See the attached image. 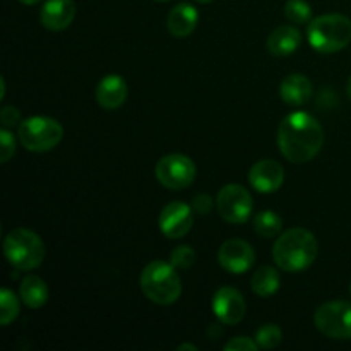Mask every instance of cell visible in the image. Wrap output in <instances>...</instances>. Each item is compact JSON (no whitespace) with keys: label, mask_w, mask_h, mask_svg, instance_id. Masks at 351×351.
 I'll use <instances>...</instances> for the list:
<instances>
[{"label":"cell","mask_w":351,"mask_h":351,"mask_svg":"<svg viewBox=\"0 0 351 351\" xmlns=\"http://www.w3.org/2000/svg\"><path fill=\"white\" fill-rule=\"evenodd\" d=\"M324 146V129L307 112H293L283 119L278 129V147L291 163L314 160Z\"/></svg>","instance_id":"6da1fadb"},{"label":"cell","mask_w":351,"mask_h":351,"mask_svg":"<svg viewBox=\"0 0 351 351\" xmlns=\"http://www.w3.org/2000/svg\"><path fill=\"white\" fill-rule=\"evenodd\" d=\"M317 239L305 228H290L273 245V259L280 269L300 273L317 259Z\"/></svg>","instance_id":"7a4b0ae2"},{"label":"cell","mask_w":351,"mask_h":351,"mask_svg":"<svg viewBox=\"0 0 351 351\" xmlns=\"http://www.w3.org/2000/svg\"><path fill=\"white\" fill-rule=\"evenodd\" d=\"M141 290L154 304H175L182 295V281L177 267L165 261L149 263L141 273Z\"/></svg>","instance_id":"3957f363"},{"label":"cell","mask_w":351,"mask_h":351,"mask_svg":"<svg viewBox=\"0 0 351 351\" xmlns=\"http://www.w3.org/2000/svg\"><path fill=\"white\" fill-rule=\"evenodd\" d=\"M308 43L319 53H336L351 43V19L343 14H324L308 23Z\"/></svg>","instance_id":"277c9868"},{"label":"cell","mask_w":351,"mask_h":351,"mask_svg":"<svg viewBox=\"0 0 351 351\" xmlns=\"http://www.w3.org/2000/svg\"><path fill=\"white\" fill-rule=\"evenodd\" d=\"M3 254L12 267L31 271L43 263L45 243L41 237L31 230L14 228L3 240Z\"/></svg>","instance_id":"5b68a950"},{"label":"cell","mask_w":351,"mask_h":351,"mask_svg":"<svg viewBox=\"0 0 351 351\" xmlns=\"http://www.w3.org/2000/svg\"><path fill=\"white\" fill-rule=\"evenodd\" d=\"M64 137V127L51 117L33 115L24 120L17 130V139L31 153H47L57 147Z\"/></svg>","instance_id":"8992f818"},{"label":"cell","mask_w":351,"mask_h":351,"mask_svg":"<svg viewBox=\"0 0 351 351\" xmlns=\"http://www.w3.org/2000/svg\"><path fill=\"white\" fill-rule=\"evenodd\" d=\"M314 324L331 339H351V304L335 300L321 305L314 314Z\"/></svg>","instance_id":"52a82bcc"},{"label":"cell","mask_w":351,"mask_h":351,"mask_svg":"<svg viewBox=\"0 0 351 351\" xmlns=\"http://www.w3.org/2000/svg\"><path fill=\"white\" fill-rule=\"evenodd\" d=\"M216 208L226 223L242 225V223H247L254 211L252 195L243 185L228 184L218 192Z\"/></svg>","instance_id":"ba28073f"},{"label":"cell","mask_w":351,"mask_h":351,"mask_svg":"<svg viewBox=\"0 0 351 351\" xmlns=\"http://www.w3.org/2000/svg\"><path fill=\"white\" fill-rule=\"evenodd\" d=\"M156 178L170 191L187 189L195 178V165L185 154H167L156 165Z\"/></svg>","instance_id":"9c48e42d"},{"label":"cell","mask_w":351,"mask_h":351,"mask_svg":"<svg viewBox=\"0 0 351 351\" xmlns=\"http://www.w3.org/2000/svg\"><path fill=\"white\" fill-rule=\"evenodd\" d=\"M218 263L232 274H243L256 263V252L252 245L242 239L226 240L218 250Z\"/></svg>","instance_id":"30bf717a"},{"label":"cell","mask_w":351,"mask_h":351,"mask_svg":"<svg viewBox=\"0 0 351 351\" xmlns=\"http://www.w3.org/2000/svg\"><path fill=\"white\" fill-rule=\"evenodd\" d=\"M192 206L182 201H173L163 208L160 215V232L168 239H182L187 235L194 225Z\"/></svg>","instance_id":"8fae6325"},{"label":"cell","mask_w":351,"mask_h":351,"mask_svg":"<svg viewBox=\"0 0 351 351\" xmlns=\"http://www.w3.org/2000/svg\"><path fill=\"white\" fill-rule=\"evenodd\" d=\"M213 312L219 322L226 326L239 324L247 312L243 295L237 288L223 287L213 297Z\"/></svg>","instance_id":"7c38bea8"},{"label":"cell","mask_w":351,"mask_h":351,"mask_svg":"<svg viewBox=\"0 0 351 351\" xmlns=\"http://www.w3.org/2000/svg\"><path fill=\"white\" fill-rule=\"evenodd\" d=\"M249 182L261 194H273L283 185L285 170L278 161L261 160L250 168Z\"/></svg>","instance_id":"4fadbf2b"},{"label":"cell","mask_w":351,"mask_h":351,"mask_svg":"<svg viewBox=\"0 0 351 351\" xmlns=\"http://www.w3.org/2000/svg\"><path fill=\"white\" fill-rule=\"evenodd\" d=\"M129 88L125 79L120 74H108L96 86V101L105 110H117L125 103Z\"/></svg>","instance_id":"5bb4252c"},{"label":"cell","mask_w":351,"mask_h":351,"mask_svg":"<svg viewBox=\"0 0 351 351\" xmlns=\"http://www.w3.org/2000/svg\"><path fill=\"white\" fill-rule=\"evenodd\" d=\"M75 17L74 0H47L41 7L40 21L47 29L64 31Z\"/></svg>","instance_id":"9a60e30c"},{"label":"cell","mask_w":351,"mask_h":351,"mask_svg":"<svg viewBox=\"0 0 351 351\" xmlns=\"http://www.w3.org/2000/svg\"><path fill=\"white\" fill-rule=\"evenodd\" d=\"M199 23V12L191 3H178L170 10L167 19V27L171 36L187 38L194 33Z\"/></svg>","instance_id":"2e32d148"},{"label":"cell","mask_w":351,"mask_h":351,"mask_svg":"<svg viewBox=\"0 0 351 351\" xmlns=\"http://www.w3.org/2000/svg\"><path fill=\"white\" fill-rule=\"evenodd\" d=\"M312 82L304 74H291L283 79L280 86V96L287 105L302 106L312 98Z\"/></svg>","instance_id":"e0dca14e"},{"label":"cell","mask_w":351,"mask_h":351,"mask_svg":"<svg viewBox=\"0 0 351 351\" xmlns=\"http://www.w3.org/2000/svg\"><path fill=\"white\" fill-rule=\"evenodd\" d=\"M302 43V33L295 26H280L267 38V50L274 57L295 53Z\"/></svg>","instance_id":"ac0fdd59"},{"label":"cell","mask_w":351,"mask_h":351,"mask_svg":"<svg viewBox=\"0 0 351 351\" xmlns=\"http://www.w3.org/2000/svg\"><path fill=\"white\" fill-rule=\"evenodd\" d=\"M21 300L29 308H41L48 302V287L40 276L29 274L19 287Z\"/></svg>","instance_id":"d6986e66"},{"label":"cell","mask_w":351,"mask_h":351,"mask_svg":"<svg viewBox=\"0 0 351 351\" xmlns=\"http://www.w3.org/2000/svg\"><path fill=\"white\" fill-rule=\"evenodd\" d=\"M281 278L274 267L271 266H263L254 273L252 280H250V288H252L254 293L257 297L269 298L280 290Z\"/></svg>","instance_id":"ffe728a7"},{"label":"cell","mask_w":351,"mask_h":351,"mask_svg":"<svg viewBox=\"0 0 351 351\" xmlns=\"http://www.w3.org/2000/svg\"><path fill=\"white\" fill-rule=\"evenodd\" d=\"M254 228H256L257 235L264 237V239H273V237L280 235L283 230V219L280 215L274 211H261L254 218Z\"/></svg>","instance_id":"44dd1931"},{"label":"cell","mask_w":351,"mask_h":351,"mask_svg":"<svg viewBox=\"0 0 351 351\" xmlns=\"http://www.w3.org/2000/svg\"><path fill=\"white\" fill-rule=\"evenodd\" d=\"M0 307H2L0 311V324L2 326H9L19 315V300L9 288L0 290Z\"/></svg>","instance_id":"7402d4cb"},{"label":"cell","mask_w":351,"mask_h":351,"mask_svg":"<svg viewBox=\"0 0 351 351\" xmlns=\"http://www.w3.org/2000/svg\"><path fill=\"white\" fill-rule=\"evenodd\" d=\"M285 16L295 24H308L312 21V7L305 0H288L285 3Z\"/></svg>","instance_id":"603a6c76"},{"label":"cell","mask_w":351,"mask_h":351,"mask_svg":"<svg viewBox=\"0 0 351 351\" xmlns=\"http://www.w3.org/2000/svg\"><path fill=\"white\" fill-rule=\"evenodd\" d=\"M281 339H283V332H281L280 326L276 324H266L257 329L256 332V343L263 350L276 348V346H280Z\"/></svg>","instance_id":"cb8c5ba5"},{"label":"cell","mask_w":351,"mask_h":351,"mask_svg":"<svg viewBox=\"0 0 351 351\" xmlns=\"http://www.w3.org/2000/svg\"><path fill=\"white\" fill-rule=\"evenodd\" d=\"M170 263L173 264L177 269H191L195 263V250L189 245L175 247L173 252H171L170 256Z\"/></svg>","instance_id":"d4e9b609"},{"label":"cell","mask_w":351,"mask_h":351,"mask_svg":"<svg viewBox=\"0 0 351 351\" xmlns=\"http://www.w3.org/2000/svg\"><path fill=\"white\" fill-rule=\"evenodd\" d=\"M16 153V139L14 134L7 127H2L0 130V161L7 163Z\"/></svg>","instance_id":"484cf974"},{"label":"cell","mask_w":351,"mask_h":351,"mask_svg":"<svg viewBox=\"0 0 351 351\" xmlns=\"http://www.w3.org/2000/svg\"><path fill=\"white\" fill-rule=\"evenodd\" d=\"M225 351H257L259 345L256 343V339L245 338V336H237V338L230 339L225 345Z\"/></svg>","instance_id":"4316f807"},{"label":"cell","mask_w":351,"mask_h":351,"mask_svg":"<svg viewBox=\"0 0 351 351\" xmlns=\"http://www.w3.org/2000/svg\"><path fill=\"white\" fill-rule=\"evenodd\" d=\"M192 209H194V213H197V215H201V216L209 215V213L213 211L211 195H208V194L195 195L194 201H192Z\"/></svg>","instance_id":"83f0119b"},{"label":"cell","mask_w":351,"mask_h":351,"mask_svg":"<svg viewBox=\"0 0 351 351\" xmlns=\"http://www.w3.org/2000/svg\"><path fill=\"white\" fill-rule=\"evenodd\" d=\"M0 120H2L3 127H14L21 122V112L14 106H3L2 113H0Z\"/></svg>","instance_id":"f1b7e54d"},{"label":"cell","mask_w":351,"mask_h":351,"mask_svg":"<svg viewBox=\"0 0 351 351\" xmlns=\"http://www.w3.org/2000/svg\"><path fill=\"white\" fill-rule=\"evenodd\" d=\"M178 351H184V350H192V351H197V346L195 345H191V343H185V345H180L177 348Z\"/></svg>","instance_id":"f546056e"},{"label":"cell","mask_w":351,"mask_h":351,"mask_svg":"<svg viewBox=\"0 0 351 351\" xmlns=\"http://www.w3.org/2000/svg\"><path fill=\"white\" fill-rule=\"evenodd\" d=\"M21 3H24V5H34V3L41 2V0H19Z\"/></svg>","instance_id":"4dcf8cb0"},{"label":"cell","mask_w":351,"mask_h":351,"mask_svg":"<svg viewBox=\"0 0 351 351\" xmlns=\"http://www.w3.org/2000/svg\"><path fill=\"white\" fill-rule=\"evenodd\" d=\"M0 84H2V91H0V98L3 99V96H5V79H0Z\"/></svg>","instance_id":"1f68e13d"},{"label":"cell","mask_w":351,"mask_h":351,"mask_svg":"<svg viewBox=\"0 0 351 351\" xmlns=\"http://www.w3.org/2000/svg\"><path fill=\"white\" fill-rule=\"evenodd\" d=\"M346 95H348V98L351 99V75H350L348 82H346Z\"/></svg>","instance_id":"d6a6232c"},{"label":"cell","mask_w":351,"mask_h":351,"mask_svg":"<svg viewBox=\"0 0 351 351\" xmlns=\"http://www.w3.org/2000/svg\"><path fill=\"white\" fill-rule=\"evenodd\" d=\"M195 2H199V3H209V2H213V0H195Z\"/></svg>","instance_id":"836d02e7"},{"label":"cell","mask_w":351,"mask_h":351,"mask_svg":"<svg viewBox=\"0 0 351 351\" xmlns=\"http://www.w3.org/2000/svg\"><path fill=\"white\" fill-rule=\"evenodd\" d=\"M156 2H167V0H156Z\"/></svg>","instance_id":"e575fe53"},{"label":"cell","mask_w":351,"mask_h":351,"mask_svg":"<svg viewBox=\"0 0 351 351\" xmlns=\"http://www.w3.org/2000/svg\"><path fill=\"white\" fill-rule=\"evenodd\" d=\"M350 293H351V287H350Z\"/></svg>","instance_id":"d590c367"}]
</instances>
